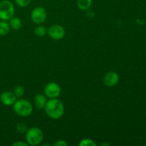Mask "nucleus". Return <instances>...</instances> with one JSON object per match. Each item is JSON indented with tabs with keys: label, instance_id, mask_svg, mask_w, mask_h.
Instances as JSON below:
<instances>
[{
	"label": "nucleus",
	"instance_id": "1",
	"mask_svg": "<svg viewBox=\"0 0 146 146\" xmlns=\"http://www.w3.org/2000/svg\"><path fill=\"white\" fill-rule=\"evenodd\" d=\"M44 110L49 118L54 120H58L64 115V106L61 101L57 98H50V100L47 101Z\"/></svg>",
	"mask_w": 146,
	"mask_h": 146
},
{
	"label": "nucleus",
	"instance_id": "2",
	"mask_svg": "<svg viewBox=\"0 0 146 146\" xmlns=\"http://www.w3.org/2000/svg\"><path fill=\"white\" fill-rule=\"evenodd\" d=\"M13 110L19 116L27 117L32 113L33 106L28 100L21 98L16 100L15 103L13 104Z\"/></svg>",
	"mask_w": 146,
	"mask_h": 146
},
{
	"label": "nucleus",
	"instance_id": "3",
	"mask_svg": "<svg viewBox=\"0 0 146 146\" xmlns=\"http://www.w3.org/2000/svg\"><path fill=\"white\" fill-rule=\"evenodd\" d=\"M25 138L28 145L36 146L42 142L44 139V133L40 128L33 127L27 130L26 132Z\"/></svg>",
	"mask_w": 146,
	"mask_h": 146
},
{
	"label": "nucleus",
	"instance_id": "4",
	"mask_svg": "<svg viewBox=\"0 0 146 146\" xmlns=\"http://www.w3.org/2000/svg\"><path fill=\"white\" fill-rule=\"evenodd\" d=\"M15 14V9L12 3L9 0L0 1V19L9 21Z\"/></svg>",
	"mask_w": 146,
	"mask_h": 146
},
{
	"label": "nucleus",
	"instance_id": "5",
	"mask_svg": "<svg viewBox=\"0 0 146 146\" xmlns=\"http://www.w3.org/2000/svg\"><path fill=\"white\" fill-rule=\"evenodd\" d=\"M47 13L45 9L42 7H36L31 11V19L35 24H39L44 22L46 19Z\"/></svg>",
	"mask_w": 146,
	"mask_h": 146
},
{
	"label": "nucleus",
	"instance_id": "6",
	"mask_svg": "<svg viewBox=\"0 0 146 146\" xmlns=\"http://www.w3.org/2000/svg\"><path fill=\"white\" fill-rule=\"evenodd\" d=\"M48 36L50 38H52L53 40H58L62 39L65 36V30L62 26L59 24H53L48 28L47 30Z\"/></svg>",
	"mask_w": 146,
	"mask_h": 146
},
{
	"label": "nucleus",
	"instance_id": "7",
	"mask_svg": "<svg viewBox=\"0 0 146 146\" xmlns=\"http://www.w3.org/2000/svg\"><path fill=\"white\" fill-rule=\"evenodd\" d=\"M61 89L60 86L55 82H50L46 85L44 94L46 96L49 98H58L61 94Z\"/></svg>",
	"mask_w": 146,
	"mask_h": 146
},
{
	"label": "nucleus",
	"instance_id": "8",
	"mask_svg": "<svg viewBox=\"0 0 146 146\" xmlns=\"http://www.w3.org/2000/svg\"><path fill=\"white\" fill-rule=\"evenodd\" d=\"M104 82L106 86H115L119 82V76L115 71H109L104 76Z\"/></svg>",
	"mask_w": 146,
	"mask_h": 146
},
{
	"label": "nucleus",
	"instance_id": "9",
	"mask_svg": "<svg viewBox=\"0 0 146 146\" xmlns=\"http://www.w3.org/2000/svg\"><path fill=\"white\" fill-rule=\"evenodd\" d=\"M16 100H17V97L14 95V92L4 91V92L1 93V94L0 95V101L4 106H13V104L15 103Z\"/></svg>",
	"mask_w": 146,
	"mask_h": 146
},
{
	"label": "nucleus",
	"instance_id": "10",
	"mask_svg": "<svg viewBox=\"0 0 146 146\" xmlns=\"http://www.w3.org/2000/svg\"><path fill=\"white\" fill-rule=\"evenodd\" d=\"M46 102V98L43 94H36V96L34 97V104H35L36 107L37 108H38V109H43V108H44Z\"/></svg>",
	"mask_w": 146,
	"mask_h": 146
},
{
	"label": "nucleus",
	"instance_id": "11",
	"mask_svg": "<svg viewBox=\"0 0 146 146\" xmlns=\"http://www.w3.org/2000/svg\"><path fill=\"white\" fill-rule=\"evenodd\" d=\"M9 21V24L10 26V28L14 30H19L21 29L22 23H21V20L19 17H13Z\"/></svg>",
	"mask_w": 146,
	"mask_h": 146
},
{
	"label": "nucleus",
	"instance_id": "12",
	"mask_svg": "<svg viewBox=\"0 0 146 146\" xmlns=\"http://www.w3.org/2000/svg\"><path fill=\"white\" fill-rule=\"evenodd\" d=\"M92 4V0H78L77 1V7L82 11L87 10L91 7Z\"/></svg>",
	"mask_w": 146,
	"mask_h": 146
},
{
	"label": "nucleus",
	"instance_id": "13",
	"mask_svg": "<svg viewBox=\"0 0 146 146\" xmlns=\"http://www.w3.org/2000/svg\"><path fill=\"white\" fill-rule=\"evenodd\" d=\"M10 30V26L7 21L1 20L0 21V36H6L9 34Z\"/></svg>",
	"mask_w": 146,
	"mask_h": 146
},
{
	"label": "nucleus",
	"instance_id": "14",
	"mask_svg": "<svg viewBox=\"0 0 146 146\" xmlns=\"http://www.w3.org/2000/svg\"><path fill=\"white\" fill-rule=\"evenodd\" d=\"M47 33V29H46V27L44 26L40 25L38 26L35 28L34 29V34L36 36L39 37H42L44 36H45Z\"/></svg>",
	"mask_w": 146,
	"mask_h": 146
},
{
	"label": "nucleus",
	"instance_id": "15",
	"mask_svg": "<svg viewBox=\"0 0 146 146\" xmlns=\"http://www.w3.org/2000/svg\"><path fill=\"white\" fill-rule=\"evenodd\" d=\"M78 145L80 146H96V143L94 140L90 138H84L80 141Z\"/></svg>",
	"mask_w": 146,
	"mask_h": 146
},
{
	"label": "nucleus",
	"instance_id": "16",
	"mask_svg": "<svg viewBox=\"0 0 146 146\" xmlns=\"http://www.w3.org/2000/svg\"><path fill=\"white\" fill-rule=\"evenodd\" d=\"M24 93H25V89L21 86H17L14 88V94L16 96L17 98H20L22 96H24Z\"/></svg>",
	"mask_w": 146,
	"mask_h": 146
},
{
	"label": "nucleus",
	"instance_id": "17",
	"mask_svg": "<svg viewBox=\"0 0 146 146\" xmlns=\"http://www.w3.org/2000/svg\"><path fill=\"white\" fill-rule=\"evenodd\" d=\"M14 2L19 7L25 8V7H28L29 5L30 2H31V0H14Z\"/></svg>",
	"mask_w": 146,
	"mask_h": 146
},
{
	"label": "nucleus",
	"instance_id": "18",
	"mask_svg": "<svg viewBox=\"0 0 146 146\" xmlns=\"http://www.w3.org/2000/svg\"><path fill=\"white\" fill-rule=\"evenodd\" d=\"M16 128H17V131H18V132L21 133H24L27 132V125L23 123H19L17 124Z\"/></svg>",
	"mask_w": 146,
	"mask_h": 146
},
{
	"label": "nucleus",
	"instance_id": "19",
	"mask_svg": "<svg viewBox=\"0 0 146 146\" xmlns=\"http://www.w3.org/2000/svg\"><path fill=\"white\" fill-rule=\"evenodd\" d=\"M54 145H56V146H67L68 145V143L66 142L64 140H58L56 142L54 143Z\"/></svg>",
	"mask_w": 146,
	"mask_h": 146
},
{
	"label": "nucleus",
	"instance_id": "20",
	"mask_svg": "<svg viewBox=\"0 0 146 146\" xmlns=\"http://www.w3.org/2000/svg\"><path fill=\"white\" fill-rule=\"evenodd\" d=\"M13 146H27L28 144L27 143H24L21 142V141H18V142H16L14 143H13Z\"/></svg>",
	"mask_w": 146,
	"mask_h": 146
},
{
	"label": "nucleus",
	"instance_id": "21",
	"mask_svg": "<svg viewBox=\"0 0 146 146\" xmlns=\"http://www.w3.org/2000/svg\"><path fill=\"white\" fill-rule=\"evenodd\" d=\"M101 145H110V144H108V143H104V144H101Z\"/></svg>",
	"mask_w": 146,
	"mask_h": 146
}]
</instances>
